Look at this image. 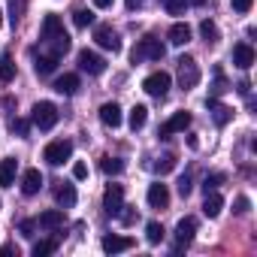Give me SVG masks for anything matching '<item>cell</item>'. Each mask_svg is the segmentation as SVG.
<instances>
[{
  "mask_svg": "<svg viewBox=\"0 0 257 257\" xmlns=\"http://www.w3.org/2000/svg\"><path fill=\"white\" fill-rule=\"evenodd\" d=\"M179 85L185 91H191V88L200 85V67H197V61L191 55H182L179 58Z\"/></svg>",
  "mask_w": 257,
  "mask_h": 257,
  "instance_id": "obj_2",
  "label": "cell"
},
{
  "mask_svg": "<svg viewBox=\"0 0 257 257\" xmlns=\"http://www.w3.org/2000/svg\"><path fill=\"white\" fill-rule=\"evenodd\" d=\"M16 79V64L10 58V52L0 55V82H13Z\"/></svg>",
  "mask_w": 257,
  "mask_h": 257,
  "instance_id": "obj_27",
  "label": "cell"
},
{
  "mask_svg": "<svg viewBox=\"0 0 257 257\" xmlns=\"http://www.w3.org/2000/svg\"><path fill=\"white\" fill-rule=\"evenodd\" d=\"M127 248H134L131 236H106L103 239V251L106 254H118V251H127Z\"/></svg>",
  "mask_w": 257,
  "mask_h": 257,
  "instance_id": "obj_17",
  "label": "cell"
},
{
  "mask_svg": "<svg viewBox=\"0 0 257 257\" xmlns=\"http://www.w3.org/2000/svg\"><path fill=\"white\" fill-rule=\"evenodd\" d=\"M185 4H191V7H203L206 0H185Z\"/></svg>",
  "mask_w": 257,
  "mask_h": 257,
  "instance_id": "obj_47",
  "label": "cell"
},
{
  "mask_svg": "<svg viewBox=\"0 0 257 257\" xmlns=\"http://www.w3.org/2000/svg\"><path fill=\"white\" fill-rule=\"evenodd\" d=\"M55 200H58V206H61V209L76 206V188H73V185H61V188L55 191Z\"/></svg>",
  "mask_w": 257,
  "mask_h": 257,
  "instance_id": "obj_24",
  "label": "cell"
},
{
  "mask_svg": "<svg viewBox=\"0 0 257 257\" xmlns=\"http://www.w3.org/2000/svg\"><path fill=\"white\" fill-rule=\"evenodd\" d=\"M194 233H197V221L194 218H182L176 224V248H185L194 242Z\"/></svg>",
  "mask_w": 257,
  "mask_h": 257,
  "instance_id": "obj_10",
  "label": "cell"
},
{
  "mask_svg": "<svg viewBox=\"0 0 257 257\" xmlns=\"http://www.w3.org/2000/svg\"><path fill=\"white\" fill-rule=\"evenodd\" d=\"M170 85H173V79H170V73H152V76H146V82H143V88H146V94H152V97H167V91H170Z\"/></svg>",
  "mask_w": 257,
  "mask_h": 257,
  "instance_id": "obj_5",
  "label": "cell"
},
{
  "mask_svg": "<svg viewBox=\"0 0 257 257\" xmlns=\"http://www.w3.org/2000/svg\"><path fill=\"white\" fill-rule=\"evenodd\" d=\"M230 4H233L236 13H248V10L254 7V0H230Z\"/></svg>",
  "mask_w": 257,
  "mask_h": 257,
  "instance_id": "obj_41",
  "label": "cell"
},
{
  "mask_svg": "<svg viewBox=\"0 0 257 257\" xmlns=\"http://www.w3.org/2000/svg\"><path fill=\"white\" fill-rule=\"evenodd\" d=\"M34 124L40 127V131H52V127L58 124V106L55 103H49V100H40L37 106H34Z\"/></svg>",
  "mask_w": 257,
  "mask_h": 257,
  "instance_id": "obj_3",
  "label": "cell"
},
{
  "mask_svg": "<svg viewBox=\"0 0 257 257\" xmlns=\"http://www.w3.org/2000/svg\"><path fill=\"white\" fill-rule=\"evenodd\" d=\"M191 127V112H176L173 118H167L161 124V137H173V134H185Z\"/></svg>",
  "mask_w": 257,
  "mask_h": 257,
  "instance_id": "obj_9",
  "label": "cell"
},
{
  "mask_svg": "<svg viewBox=\"0 0 257 257\" xmlns=\"http://www.w3.org/2000/svg\"><path fill=\"white\" fill-rule=\"evenodd\" d=\"M94 40H97V46L106 49V52H121V40H118V34H115L109 25H97V28H94Z\"/></svg>",
  "mask_w": 257,
  "mask_h": 257,
  "instance_id": "obj_7",
  "label": "cell"
},
{
  "mask_svg": "<svg viewBox=\"0 0 257 257\" xmlns=\"http://www.w3.org/2000/svg\"><path fill=\"white\" fill-rule=\"evenodd\" d=\"M70 155H73V143H70V140H55V143L46 146L43 161L52 164V167H61L64 161H70Z\"/></svg>",
  "mask_w": 257,
  "mask_h": 257,
  "instance_id": "obj_4",
  "label": "cell"
},
{
  "mask_svg": "<svg viewBox=\"0 0 257 257\" xmlns=\"http://www.w3.org/2000/svg\"><path fill=\"white\" fill-rule=\"evenodd\" d=\"M164 233H167V230H164V227H161L158 221H149V224H146V239H149L152 245L164 242Z\"/></svg>",
  "mask_w": 257,
  "mask_h": 257,
  "instance_id": "obj_30",
  "label": "cell"
},
{
  "mask_svg": "<svg viewBox=\"0 0 257 257\" xmlns=\"http://www.w3.org/2000/svg\"><path fill=\"white\" fill-rule=\"evenodd\" d=\"M58 251V239H43L34 245V257H46V254H55Z\"/></svg>",
  "mask_w": 257,
  "mask_h": 257,
  "instance_id": "obj_31",
  "label": "cell"
},
{
  "mask_svg": "<svg viewBox=\"0 0 257 257\" xmlns=\"http://www.w3.org/2000/svg\"><path fill=\"white\" fill-rule=\"evenodd\" d=\"M118 218H121V224H134V221H137V212H134L131 206H121V212H118Z\"/></svg>",
  "mask_w": 257,
  "mask_h": 257,
  "instance_id": "obj_38",
  "label": "cell"
},
{
  "mask_svg": "<svg viewBox=\"0 0 257 257\" xmlns=\"http://www.w3.org/2000/svg\"><path fill=\"white\" fill-rule=\"evenodd\" d=\"M73 179H88V167L85 164H73Z\"/></svg>",
  "mask_w": 257,
  "mask_h": 257,
  "instance_id": "obj_43",
  "label": "cell"
},
{
  "mask_svg": "<svg viewBox=\"0 0 257 257\" xmlns=\"http://www.w3.org/2000/svg\"><path fill=\"white\" fill-rule=\"evenodd\" d=\"M112 4H115V0H94V7H97V10H109Z\"/></svg>",
  "mask_w": 257,
  "mask_h": 257,
  "instance_id": "obj_45",
  "label": "cell"
},
{
  "mask_svg": "<svg viewBox=\"0 0 257 257\" xmlns=\"http://www.w3.org/2000/svg\"><path fill=\"white\" fill-rule=\"evenodd\" d=\"M79 70H82V73H88V76H100V73L106 70V61H103L97 52L82 49V52H79Z\"/></svg>",
  "mask_w": 257,
  "mask_h": 257,
  "instance_id": "obj_6",
  "label": "cell"
},
{
  "mask_svg": "<svg viewBox=\"0 0 257 257\" xmlns=\"http://www.w3.org/2000/svg\"><path fill=\"white\" fill-rule=\"evenodd\" d=\"M161 4H164V10L170 16H182L185 13V0H161Z\"/></svg>",
  "mask_w": 257,
  "mask_h": 257,
  "instance_id": "obj_35",
  "label": "cell"
},
{
  "mask_svg": "<svg viewBox=\"0 0 257 257\" xmlns=\"http://www.w3.org/2000/svg\"><path fill=\"white\" fill-rule=\"evenodd\" d=\"M28 4L31 0H10V22H13V28L25 19V13H28Z\"/></svg>",
  "mask_w": 257,
  "mask_h": 257,
  "instance_id": "obj_28",
  "label": "cell"
},
{
  "mask_svg": "<svg viewBox=\"0 0 257 257\" xmlns=\"http://www.w3.org/2000/svg\"><path fill=\"white\" fill-rule=\"evenodd\" d=\"M61 31H64V22H61L55 13H49V16L43 19V31H40V37L49 40V37H55V34H61Z\"/></svg>",
  "mask_w": 257,
  "mask_h": 257,
  "instance_id": "obj_23",
  "label": "cell"
},
{
  "mask_svg": "<svg viewBox=\"0 0 257 257\" xmlns=\"http://www.w3.org/2000/svg\"><path fill=\"white\" fill-rule=\"evenodd\" d=\"M52 52L49 55H55V58H61V55H67L70 52V34L67 31H61V34H55V37H49V40H43Z\"/></svg>",
  "mask_w": 257,
  "mask_h": 257,
  "instance_id": "obj_16",
  "label": "cell"
},
{
  "mask_svg": "<svg viewBox=\"0 0 257 257\" xmlns=\"http://www.w3.org/2000/svg\"><path fill=\"white\" fill-rule=\"evenodd\" d=\"M121 118H124V115H121V106H118V103H103V106H100V121H103L106 127H112V131L121 124Z\"/></svg>",
  "mask_w": 257,
  "mask_h": 257,
  "instance_id": "obj_15",
  "label": "cell"
},
{
  "mask_svg": "<svg viewBox=\"0 0 257 257\" xmlns=\"http://www.w3.org/2000/svg\"><path fill=\"white\" fill-rule=\"evenodd\" d=\"M209 109H212V118H215V124H218V127H224V124L233 118V109H230V106H224V103H218L215 97H209Z\"/></svg>",
  "mask_w": 257,
  "mask_h": 257,
  "instance_id": "obj_22",
  "label": "cell"
},
{
  "mask_svg": "<svg viewBox=\"0 0 257 257\" xmlns=\"http://www.w3.org/2000/svg\"><path fill=\"white\" fill-rule=\"evenodd\" d=\"M0 25H4V10H0Z\"/></svg>",
  "mask_w": 257,
  "mask_h": 257,
  "instance_id": "obj_48",
  "label": "cell"
},
{
  "mask_svg": "<svg viewBox=\"0 0 257 257\" xmlns=\"http://www.w3.org/2000/svg\"><path fill=\"white\" fill-rule=\"evenodd\" d=\"M55 67H58V58H55V55H40V58H37V64H34L37 76H52V73H55Z\"/></svg>",
  "mask_w": 257,
  "mask_h": 257,
  "instance_id": "obj_25",
  "label": "cell"
},
{
  "mask_svg": "<svg viewBox=\"0 0 257 257\" xmlns=\"http://www.w3.org/2000/svg\"><path fill=\"white\" fill-rule=\"evenodd\" d=\"M149 206H152V209H167V206H170V191H167V185H161V182L149 185Z\"/></svg>",
  "mask_w": 257,
  "mask_h": 257,
  "instance_id": "obj_12",
  "label": "cell"
},
{
  "mask_svg": "<svg viewBox=\"0 0 257 257\" xmlns=\"http://www.w3.org/2000/svg\"><path fill=\"white\" fill-rule=\"evenodd\" d=\"M13 131H19V137H28V131H31V124H28L25 118H19V121H13Z\"/></svg>",
  "mask_w": 257,
  "mask_h": 257,
  "instance_id": "obj_42",
  "label": "cell"
},
{
  "mask_svg": "<svg viewBox=\"0 0 257 257\" xmlns=\"http://www.w3.org/2000/svg\"><path fill=\"white\" fill-rule=\"evenodd\" d=\"M146 121H149V106L137 103V106L131 109V127H134V131H143V127H146Z\"/></svg>",
  "mask_w": 257,
  "mask_h": 257,
  "instance_id": "obj_26",
  "label": "cell"
},
{
  "mask_svg": "<svg viewBox=\"0 0 257 257\" xmlns=\"http://www.w3.org/2000/svg\"><path fill=\"white\" fill-rule=\"evenodd\" d=\"M215 76H218V79H215V88H212V97H221L224 91H230V85H227V79H224V73H221V70H215Z\"/></svg>",
  "mask_w": 257,
  "mask_h": 257,
  "instance_id": "obj_36",
  "label": "cell"
},
{
  "mask_svg": "<svg viewBox=\"0 0 257 257\" xmlns=\"http://www.w3.org/2000/svg\"><path fill=\"white\" fill-rule=\"evenodd\" d=\"M164 46H161V40H155V37H146V40H140L137 46H134V52H131V61L134 64H143V61H161L164 58Z\"/></svg>",
  "mask_w": 257,
  "mask_h": 257,
  "instance_id": "obj_1",
  "label": "cell"
},
{
  "mask_svg": "<svg viewBox=\"0 0 257 257\" xmlns=\"http://www.w3.org/2000/svg\"><path fill=\"white\" fill-rule=\"evenodd\" d=\"M143 7V0H127V10H140Z\"/></svg>",
  "mask_w": 257,
  "mask_h": 257,
  "instance_id": "obj_46",
  "label": "cell"
},
{
  "mask_svg": "<svg viewBox=\"0 0 257 257\" xmlns=\"http://www.w3.org/2000/svg\"><path fill=\"white\" fill-rule=\"evenodd\" d=\"M221 209H224V197H221V194H215V191H209V194H206V200H203V215H206V218H218V215H221Z\"/></svg>",
  "mask_w": 257,
  "mask_h": 257,
  "instance_id": "obj_19",
  "label": "cell"
},
{
  "mask_svg": "<svg viewBox=\"0 0 257 257\" xmlns=\"http://www.w3.org/2000/svg\"><path fill=\"white\" fill-rule=\"evenodd\" d=\"M34 227H37V221H22V236H34Z\"/></svg>",
  "mask_w": 257,
  "mask_h": 257,
  "instance_id": "obj_44",
  "label": "cell"
},
{
  "mask_svg": "<svg viewBox=\"0 0 257 257\" xmlns=\"http://www.w3.org/2000/svg\"><path fill=\"white\" fill-rule=\"evenodd\" d=\"M233 64H236L239 70H251V64H254V49H251L248 43L233 46Z\"/></svg>",
  "mask_w": 257,
  "mask_h": 257,
  "instance_id": "obj_14",
  "label": "cell"
},
{
  "mask_svg": "<svg viewBox=\"0 0 257 257\" xmlns=\"http://www.w3.org/2000/svg\"><path fill=\"white\" fill-rule=\"evenodd\" d=\"M100 170H103L106 176H118V173L124 170V164H121L118 158H103V161H100Z\"/></svg>",
  "mask_w": 257,
  "mask_h": 257,
  "instance_id": "obj_32",
  "label": "cell"
},
{
  "mask_svg": "<svg viewBox=\"0 0 257 257\" xmlns=\"http://www.w3.org/2000/svg\"><path fill=\"white\" fill-rule=\"evenodd\" d=\"M55 91H58V94H67V97L76 94V91H79V76H76V73H64L61 79H55Z\"/></svg>",
  "mask_w": 257,
  "mask_h": 257,
  "instance_id": "obj_21",
  "label": "cell"
},
{
  "mask_svg": "<svg viewBox=\"0 0 257 257\" xmlns=\"http://www.w3.org/2000/svg\"><path fill=\"white\" fill-rule=\"evenodd\" d=\"M40 188H43V173L40 170H25V176H22V194L34 197V194H40Z\"/></svg>",
  "mask_w": 257,
  "mask_h": 257,
  "instance_id": "obj_11",
  "label": "cell"
},
{
  "mask_svg": "<svg viewBox=\"0 0 257 257\" xmlns=\"http://www.w3.org/2000/svg\"><path fill=\"white\" fill-rule=\"evenodd\" d=\"M200 37H203L206 43H218V25L209 22V19H203V22H200Z\"/></svg>",
  "mask_w": 257,
  "mask_h": 257,
  "instance_id": "obj_29",
  "label": "cell"
},
{
  "mask_svg": "<svg viewBox=\"0 0 257 257\" xmlns=\"http://www.w3.org/2000/svg\"><path fill=\"white\" fill-rule=\"evenodd\" d=\"M167 37H170V43H173V46H188V43H191V28H188L185 22H176V25L170 28V34H167Z\"/></svg>",
  "mask_w": 257,
  "mask_h": 257,
  "instance_id": "obj_20",
  "label": "cell"
},
{
  "mask_svg": "<svg viewBox=\"0 0 257 257\" xmlns=\"http://www.w3.org/2000/svg\"><path fill=\"white\" fill-rule=\"evenodd\" d=\"M173 167H176V155H170V152H167V155H161V158L155 161V170H158L161 176H164V173H170Z\"/></svg>",
  "mask_w": 257,
  "mask_h": 257,
  "instance_id": "obj_33",
  "label": "cell"
},
{
  "mask_svg": "<svg viewBox=\"0 0 257 257\" xmlns=\"http://www.w3.org/2000/svg\"><path fill=\"white\" fill-rule=\"evenodd\" d=\"M37 227H43V230H58V227H64V209H46V212H40Z\"/></svg>",
  "mask_w": 257,
  "mask_h": 257,
  "instance_id": "obj_13",
  "label": "cell"
},
{
  "mask_svg": "<svg viewBox=\"0 0 257 257\" xmlns=\"http://www.w3.org/2000/svg\"><path fill=\"white\" fill-rule=\"evenodd\" d=\"M16 170H19V164L13 158L0 161V188H13L16 185Z\"/></svg>",
  "mask_w": 257,
  "mask_h": 257,
  "instance_id": "obj_18",
  "label": "cell"
},
{
  "mask_svg": "<svg viewBox=\"0 0 257 257\" xmlns=\"http://www.w3.org/2000/svg\"><path fill=\"white\" fill-rule=\"evenodd\" d=\"M218 185H224V173H212V176H206V182H203V191L209 194V191H215Z\"/></svg>",
  "mask_w": 257,
  "mask_h": 257,
  "instance_id": "obj_37",
  "label": "cell"
},
{
  "mask_svg": "<svg viewBox=\"0 0 257 257\" xmlns=\"http://www.w3.org/2000/svg\"><path fill=\"white\" fill-rule=\"evenodd\" d=\"M121 206H124V188H121V185H109L106 194H103V209H106V215L118 218Z\"/></svg>",
  "mask_w": 257,
  "mask_h": 257,
  "instance_id": "obj_8",
  "label": "cell"
},
{
  "mask_svg": "<svg viewBox=\"0 0 257 257\" xmlns=\"http://www.w3.org/2000/svg\"><path fill=\"white\" fill-rule=\"evenodd\" d=\"M73 22H76V28H88V25H94V13L91 10H76Z\"/></svg>",
  "mask_w": 257,
  "mask_h": 257,
  "instance_id": "obj_34",
  "label": "cell"
},
{
  "mask_svg": "<svg viewBox=\"0 0 257 257\" xmlns=\"http://www.w3.org/2000/svg\"><path fill=\"white\" fill-rule=\"evenodd\" d=\"M233 206H236V209H233L236 215H245V212L251 209V203H248V197H236V203H233Z\"/></svg>",
  "mask_w": 257,
  "mask_h": 257,
  "instance_id": "obj_40",
  "label": "cell"
},
{
  "mask_svg": "<svg viewBox=\"0 0 257 257\" xmlns=\"http://www.w3.org/2000/svg\"><path fill=\"white\" fill-rule=\"evenodd\" d=\"M191 188H194V185H191V176L185 173V176L179 179V194H182V197H188V194H191Z\"/></svg>",
  "mask_w": 257,
  "mask_h": 257,
  "instance_id": "obj_39",
  "label": "cell"
}]
</instances>
